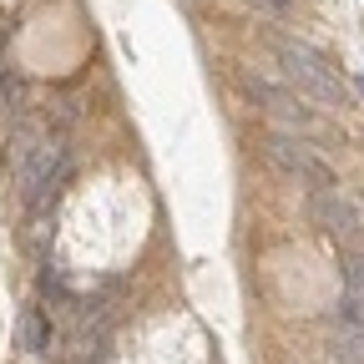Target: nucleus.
Returning a JSON list of instances; mask_svg holds the SVG:
<instances>
[{
  "mask_svg": "<svg viewBox=\"0 0 364 364\" xmlns=\"http://www.w3.org/2000/svg\"><path fill=\"white\" fill-rule=\"evenodd\" d=\"M329 359H334V364H364V329L339 324V334H334V344H329Z\"/></svg>",
  "mask_w": 364,
  "mask_h": 364,
  "instance_id": "obj_7",
  "label": "nucleus"
},
{
  "mask_svg": "<svg viewBox=\"0 0 364 364\" xmlns=\"http://www.w3.org/2000/svg\"><path fill=\"white\" fill-rule=\"evenodd\" d=\"M11 167H16V193L31 213H46L56 203L61 172H66V147L61 136L41 132V127H21L11 136Z\"/></svg>",
  "mask_w": 364,
  "mask_h": 364,
  "instance_id": "obj_1",
  "label": "nucleus"
},
{
  "mask_svg": "<svg viewBox=\"0 0 364 364\" xmlns=\"http://www.w3.org/2000/svg\"><path fill=\"white\" fill-rule=\"evenodd\" d=\"M263 157L279 167L284 177H294V182H309V188H339V182H334V167L318 157L309 142L289 136V132H273L268 142H263Z\"/></svg>",
  "mask_w": 364,
  "mask_h": 364,
  "instance_id": "obj_3",
  "label": "nucleus"
},
{
  "mask_svg": "<svg viewBox=\"0 0 364 364\" xmlns=\"http://www.w3.org/2000/svg\"><path fill=\"white\" fill-rule=\"evenodd\" d=\"M16 349H26V354H51V318H46V309L41 304H26L21 314H16Z\"/></svg>",
  "mask_w": 364,
  "mask_h": 364,
  "instance_id": "obj_6",
  "label": "nucleus"
},
{
  "mask_svg": "<svg viewBox=\"0 0 364 364\" xmlns=\"http://www.w3.org/2000/svg\"><path fill=\"white\" fill-rule=\"evenodd\" d=\"M339 279H344V294H364V258L359 253L339 258Z\"/></svg>",
  "mask_w": 364,
  "mask_h": 364,
  "instance_id": "obj_8",
  "label": "nucleus"
},
{
  "mask_svg": "<svg viewBox=\"0 0 364 364\" xmlns=\"http://www.w3.org/2000/svg\"><path fill=\"white\" fill-rule=\"evenodd\" d=\"M309 218H314V228H324L334 243H354L359 228H364L354 198L339 193V188H314V193H309Z\"/></svg>",
  "mask_w": 364,
  "mask_h": 364,
  "instance_id": "obj_4",
  "label": "nucleus"
},
{
  "mask_svg": "<svg viewBox=\"0 0 364 364\" xmlns=\"http://www.w3.org/2000/svg\"><path fill=\"white\" fill-rule=\"evenodd\" d=\"M279 61H284V76L299 86V97L318 102V107H349V91L344 81L334 76V66H324L309 46H294V41H279Z\"/></svg>",
  "mask_w": 364,
  "mask_h": 364,
  "instance_id": "obj_2",
  "label": "nucleus"
},
{
  "mask_svg": "<svg viewBox=\"0 0 364 364\" xmlns=\"http://www.w3.org/2000/svg\"><path fill=\"white\" fill-rule=\"evenodd\" d=\"M243 91L253 102H263V112L268 117H279V122H289V127H314V112L304 107V97H294V91H284V86H273V81H263V76H243Z\"/></svg>",
  "mask_w": 364,
  "mask_h": 364,
  "instance_id": "obj_5",
  "label": "nucleus"
}]
</instances>
